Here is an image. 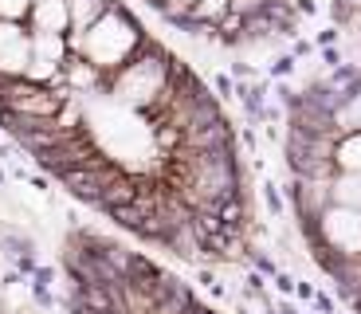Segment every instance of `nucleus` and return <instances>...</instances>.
Returning a JSON list of instances; mask_svg holds the SVG:
<instances>
[{
    "mask_svg": "<svg viewBox=\"0 0 361 314\" xmlns=\"http://www.w3.org/2000/svg\"><path fill=\"white\" fill-rule=\"evenodd\" d=\"M330 16H334V24H350V20H353V8L345 4V0H334V4H330Z\"/></svg>",
    "mask_w": 361,
    "mask_h": 314,
    "instance_id": "nucleus-9",
    "label": "nucleus"
},
{
    "mask_svg": "<svg viewBox=\"0 0 361 314\" xmlns=\"http://www.w3.org/2000/svg\"><path fill=\"white\" fill-rule=\"evenodd\" d=\"M67 44H71L75 55H82L87 63H94L99 71L114 75L122 63H130L137 52H142L145 32L122 4H114V8H110L94 28H87L82 36H67Z\"/></svg>",
    "mask_w": 361,
    "mask_h": 314,
    "instance_id": "nucleus-2",
    "label": "nucleus"
},
{
    "mask_svg": "<svg viewBox=\"0 0 361 314\" xmlns=\"http://www.w3.org/2000/svg\"><path fill=\"white\" fill-rule=\"evenodd\" d=\"M145 4H157V0H145Z\"/></svg>",
    "mask_w": 361,
    "mask_h": 314,
    "instance_id": "nucleus-14",
    "label": "nucleus"
},
{
    "mask_svg": "<svg viewBox=\"0 0 361 314\" xmlns=\"http://www.w3.org/2000/svg\"><path fill=\"white\" fill-rule=\"evenodd\" d=\"M295 295H298V298H307V303H310V298H314V295H318V291H314V287H310V283H298V287H295Z\"/></svg>",
    "mask_w": 361,
    "mask_h": 314,
    "instance_id": "nucleus-13",
    "label": "nucleus"
},
{
    "mask_svg": "<svg viewBox=\"0 0 361 314\" xmlns=\"http://www.w3.org/2000/svg\"><path fill=\"white\" fill-rule=\"evenodd\" d=\"M173 67H177V55L165 52L157 40H145L142 52L110 75V99L122 110L149 114L165 99V90L173 87Z\"/></svg>",
    "mask_w": 361,
    "mask_h": 314,
    "instance_id": "nucleus-1",
    "label": "nucleus"
},
{
    "mask_svg": "<svg viewBox=\"0 0 361 314\" xmlns=\"http://www.w3.org/2000/svg\"><path fill=\"white\" fill-rule=\"evenodd\" d=\"M334 40H338V28H326L322 36H318V47H330Z\"/></svg>",
    "mask_w": 361,
    "mask_h": 314,
    "instance_id": "nucleus-12",
    "label": "nucleus"
},
{
    "mask_svg": "<svg viewBox=\"0 0 361 314\" xmlns=\"http://www.w3.org/2000/svg\"><path fill=\"white\" fill-rule=\"evenodd\" d=\"M204 314H216V310H204Z\"/></svg>",
    "mask_w": 361,
    "mask_h": 314,
    "instance_id": "nucleus-15",
    "label": "nucleus"
},
{
    "mask_svg": "<svg viewBox=\"0 0 361 314\" xmlns=\"http://www.w3.org/2000/svg\"><path fill=\"white\" fill-rule=\"evenodd\" d=\"M32 67V28L20 20H0V75L20 79Z\"/></svg>",
    "mask_w": 361,
    "mask_h": 314,
    "instance_id": "nucleus-3",
    "label": "nucleus"
},
{
    "mask_svg": "<svg viewBox=\"0 0 361 314\" xmlns=\"http://www.w3.org/2000/svg\"><path fill=\"white\" fill-rule=\"evenodd\" d=\"M271 75H275V79H287V75H295V55H279V59L271 63Z\"/></svg>",
    "mask_w": 361,
    "mask_h": 314,
    "instance_id": "nucleus-8",
    "label": "nucleus"
},
{
    "mask_svg": "<svg viewBox=\"0 0 361 314\" xmlns=\"http://www.w3.org/2000/svg\"><path fill=\"white\" fill-rule=\"evenodd\" d=\"M263 200H267V208H271L275 216H279L283 208H287V200H283V193H279L275 185H263Z\"/></svg>",
    "mask_w": 361,
    "mask_h": 314,
    "instance_id": "nucleus-7",
    "label": "nucleus"
},
{
    "mask_svg": "<svg viewBox=\"0 0 361 314\" xmlns=\"http://www.w3.org/2000/svg\"><path fill=\"white\" fill-rule=\"evenodd\" d=\"M212 87H216V95H220V99L235 95V87H232V79H228V75H216V79H212Z\"/></svg>",
    "mask_w": 361,
    "mask_h": 314,
    "instance_id": "nucleus-10",
    "label": "nucleus"
},
{
    "mask_svg": "<svg viewBox=\"0 0 361 314\" xmlns=\"http://www.w3.org/2000/svg\"><path fill=\"white\" fill-rule=\"evenodd\" d=\"M32 16V0H0V20H24Z\"/></svg>",
    "mask_w": 361,
    "mask_h": 314,
    "instance_id": "nucleus-6",
    "label": "nucleus"
},
{
    "mask_svg": "<svg viewBox=\"0 0 361 314\" xmlns=\"http://www.w3.org/2000/svg\"><path fill=\"white\" fill-rule=\"evenodd\" d=\"M32 32H71V0H32V16H27Z\"/></svg>",
    "mask_w": 361,
    "mask_h": 314,
    "instance_id": "nucleus-4",
    "label": "nucleus"
},
{
    "mask_svg": "<svg viewBox=\"0 0 361 314\" xmlns=\"http://www.w3.org/2000/svg\"><path fill=\"white\" fill-rule=\"evenodd\" d=\"M275 287H279V291H283V295H290V291H295V287H298V283H295V279H290V275H287V271H279V275H275Z\"/></svg>",
    "mask_w": 361,
    "mask_h": 314,
    "instance_id": "nucleus-11",
    "label": "nucleus"
},
{
    "mask_svg": "<svg viewBox=\"0 0 361 314\" xmlns=\"http://www.w3.org/2000/svg\"><path fill=\"white\" fill-rule=\"evenodd\" d=\"M338 169H357L361 173V130L338 138V153H334Z\"/></svg>",
    "mask_w": 361,
    "mask_h": 314,
    "instance_id": "nucleus-5",
    "label": "nucleus"
}]
</instances>
